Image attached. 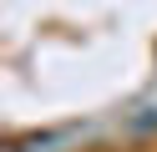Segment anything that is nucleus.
<instances>
[{
  "label": "nucleus",
  "mask_w": 157,
  "mask_h": 152,
  "mask_svg": "<svg viewBox=\"0 0 157 152\" xmlns=\"http://www.w3.org/2000/svg\"><path fill=\"white\" fill-rule=\"evenodd\" d=\"M127 127H132V132H157V107H142Z\"/></svg>",
  "instance_id": "1"
}]
</instances>
